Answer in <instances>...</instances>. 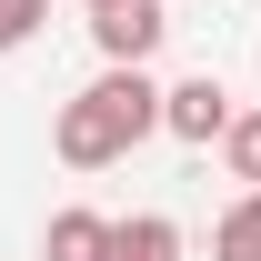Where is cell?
I'll list each match as a JSON object with an SVG mask.
<instances>
[{
    "mask_svg": "<svg viewBox=\"0 0 261 261\" xmlns=\"http://www.w3.org/2000/svg\"><path fill=\"white\" fill-rule=\"evenodd\" d=\"M161 130H171V141H191V151H211V141L231 130V91L211 81V70L171 81V91H161Z\"/></svg>",
    "mask_w": 261,
    "mask_h": 261,
    "instance_id": "3",
    "label": "cell"
},
{
    "mask_svg": "<svg viewBox=\"0 0 261 261\" xmlns=\"http://www.w3.org/2000/svg\"><path fill=\"white\" fill-rule=\"evenodd\" d=\"M151 130H161V81H151V70H100L91 91L61 100L50 151H61L70 171H111V161H130Z\"/></svg>",
    "mask_w": 261,
    "mask_h": 261,
    "instance_id": "1",
    "label": "cell"
},
{
    "mask_svg": "<svg viewBox=\"0 0 261 261\" xmlns=\"http://www.w3.org/2000/svg\"><path fill=\"white\" fill-rule=\"evenodd\" d=\"M40 20H50V0H0V50H20Z\"/></svg>",
    "mask_w": 261,
    "mask_h": 261,
    "instance_id": "8",
    "label": "cell"
},
{
    "mask_svg": "<svg viewBox=\"0 0 261 261\" xmlns=\"http://www.w3.org/2000/svg\"><path fill=\"white\" fill-rule=\"evenodd\" d=\"M111 261H181V221H171V211H130V221H111Z\"/></svg>",
    "mask_w": 261,
    "mask_h": 261,
    "instance_id": "4",
    "label": "cell"
},
{
    "mask_svg": "<svg viewBox=\"0 0 261 261\" xmlns=\"http://www.w3.org/2000/svg\"><path fill=\"white\" fill-rule=\"evenodd\" d=\"M91 40H100L111 70H141V61L171 40V20H161V0H111V10H91Z\"/></svg>",
    "mask_w": 261,
    "mask_h": 261,
    "instance_id": "2",
    "label": "cell"
},
{
    "mask_svg": "<svg viewBox=\"0 0 261 261\" xmlns=\"http://www.w3.org/2000/svg\"><path fill=\"white\" fill-rule=\"evenodd\" d=\"M211 261H261V191H241L221 221H211Z\"/></svg>",
    "mask_w": 261,
    "mask_h": 261,
    "instance_id": "6",
    "label": "cell"
},
{
    "mask_svg": "<svg viewBox=\"0 0 261 261\" xmlns=\"http://www.w3.org/2000/svg\"><path fill=\"white\" fill-rule=\"evenodd\" d=\"M40 261H111V221H100V211H50Z\"/></svg>",
    "mask_w": 261,
    "mask_h": 261,
    "instance_id": "5",
    "label": "cell"
},
{
    "mask_svg": "<svg viewBox=\"0 0 261 261\" xmlns=\"http://www.w3.org/2000/svg\"><path fill=\"white\" fill-rule=\"evenodd\" d=\"M91 10H111V0H91Z\"/></svg>",
    "mask_w": 261,
    "mask_h": 261,
    "instance_id": "9",
    "label": "cell"
},
{
    "mask_svg": "<svg viewBox=\"0 0 261 261\" xmlns=\"http://www.w3.org/2000/svg\"><path fill=\"white\" fill-rule=\"evenodd\" d=\"M221 161H231V181H241V191H261V111H231Z\"/></svg>",
    "mask_w": 261,
    "mask_h": 261,
    "instance_id": "7",
    "label": "cell"
}]
</instances>
